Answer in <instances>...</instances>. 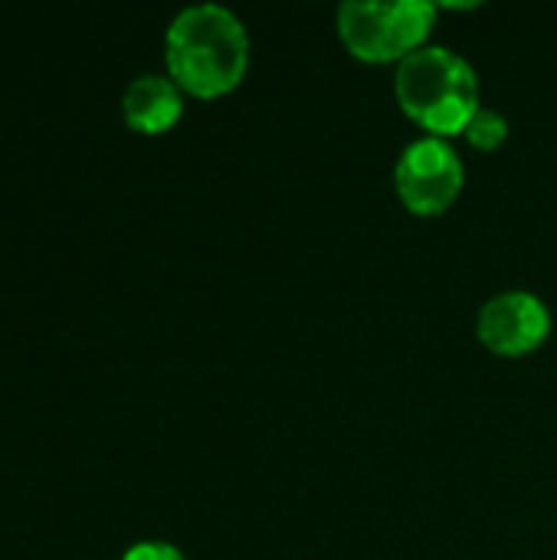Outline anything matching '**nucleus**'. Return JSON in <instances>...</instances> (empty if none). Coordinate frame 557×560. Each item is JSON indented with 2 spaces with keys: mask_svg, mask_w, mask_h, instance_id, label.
<instances>
[{
  "mask_svg": "<svg viewBox=\"0 0 557 560\" xmlns=\"http://www.w3.org/2000/svg\"><path fill=\"white\" fill-rule=\"evenodd\" d=\"M164 62L181 92L220 98L233 92L250 69V33L223 3L184 7L164 33Z\"/></svg>",
  "mask_w": 557,
  "mask_h": 560,
  "instance_id": "obj_1",
  "label": "nucleus"
},
{
  "mask_svg": "<svg viewBox=\"0 0 557 560\" xmlns=\"http://www.w3.org/2000/svg\"><path fill=\"white\" fill-rule=\"evenodd\" d=\"M394 95L410 121L433 138L463 135L479 105V75L460 52L446 46H420L397 62Z\"/></svg>",
  "mask_w": 557,
  "mask_h": 560,
  "instance_id": "obj_2",
  "label": "nucleus"
},
{
  "mask_svg": "<svg viewBox=\"0 0 557 560\" xmlns=\"http://www.w3.org/2000/svg\"><path fill=\"white\" fill-rule=\"evenodd\" d=\"M437 10L440 7L430 0H345L335 13V23L345 49L355 59L384 66L404 62L427 43Z\"/></svg>",
  "mask_w": 557,
  "mask_h": 560,
  "instance_id": "obj_3",
  "label": "nucleus"
},
{
  "mask_svg": "<svg viewBox=\"0 0 557 560\" xmlns=\"http://www.w3.org/2000/svg\"><path fill=\"white\" fill-rule=\"evenodd\" d=\"M466 167L446 138L423 135L410 141L394 167V190L401 203L417 217L446 213L463 194Z\"/></svg>",
  "mask_w": 557,
  "mask_h": 560,
  "instance_id": "obj_4",
  "label": "nucleus"
},
{
  "mask_svg": "<svg viewBox=\"0 0 557 560\" xmlns=\"http://www.w3.org/2000/svg\"><path fill=\"white\" fill-rule=\"evenodd\" d=\"M479 341L502 358H522L538 351L552 335L548 305L529 289H509L492 295L476 318Z\"/></svg>",
  "mask_w": 557,
  "mask_h": 560,
  "instance_id": "obj_5",
  "label": "nucleus"
},
{
  "mask_svg": "<svg viewBox=\"0 0 557 560\" xmlns=\"http://www.w3.org/2000/svg\"><path fill=\"white\" fill-rule=\"evenodd\" d=\"M121 115L125 125L138 135H164L184 115V92L171 75H135L121 92Z\"/></svg>",
  "mask_w": 557,
  "mask_h": 560,
  "instance_id": "obj_6",
  "label": "nucleus"
},
{
  "mask_svg": "<svg viewBox=\"0 0 557 560\" xmlns=\"http://www.w3.org/2000/svg\"><path fill=\"white\" fill-rule=\"evenodd\" d=\"M463 138H466L473 148H479V151H496V148H502L506 138H509V118H506L502 112L479 108V112L469 118Z\"/></svg>",
  "mask_w": 557,
  "mask_h": 560,
  "instance_id": "obj_7",
  "label": "nucleus"
},
{
  "mask_svg": "<svg viewBox=\"0 0 557 560\" xmlns=\"http://www.w3.org/2000/svg\"><path fill=\"white\" fill-rule=\"evenodd\" d=\"M121 560H187V555L171 541H138L121 555Z\"/></svg>",
  "mask_w": 557,
  "mask_h": 560,
  "instance_id": "obj_8",
  "label": "nucleus"
}]
</instances>
